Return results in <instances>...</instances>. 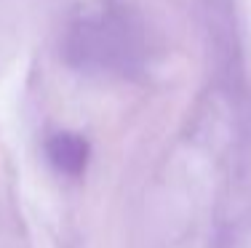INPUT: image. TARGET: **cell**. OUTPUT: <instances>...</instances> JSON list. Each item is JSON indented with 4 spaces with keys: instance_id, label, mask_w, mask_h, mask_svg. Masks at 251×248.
I'll list each match as a JSON object with an SVG mask.
<instances>
[{
    "instance_id": "6da1fadb",
    "label": "cell",
    "mask_w": 251,
    "mask_h": 248,
    "mask_svg": "<svg viewBox=\"0 0 251 248\" xmlns=\"http://www.w3.org/2000/svg\"><path fill=\"white\" fill-rule=\"evenodd\" d=\"M64 54L88 72L128 75L145 56V29L136 14L118 0H101L73 19L64 38Z\"/></svg>"
},
{
    "instance_id": "7a4b0ae2",
    "label": "cell",
    "mask_w": 251,
    "mask_h": 248,
    "mask_svg": "<svg viewBox=\"0 0 251 248\" xmlns=\"http://www.w3.org/2000/svg\"><path fill=\"white\" fill-rule=\"evenodd\" d=\"M46 158H49L56 174L77 179L88 168L91 147H88L86 136H80L75 131H56L46 139Z\"/></svg>"
}]
</instances>
